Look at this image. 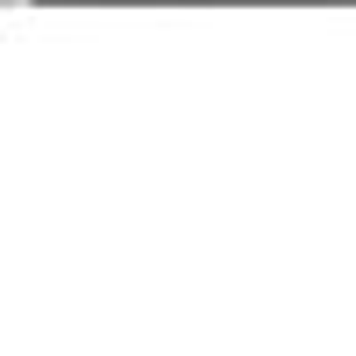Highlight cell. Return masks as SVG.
I'll list each match as a JSON object with an SVG mask.
<instances>
[{
	"label": "cell",
	"instance_id": "1",
	"mask_svg": "<svg viewBox=\"0 0 356 356\" xmlns=\"http://www.w3.org/2000/svg\"><path fill=\"white\" fill-rule=\"evenodd\" d=\"M8 8H22V0H8Z\"/></svg>",
	"mask_w": 356,
	"mask_h": 356
}]
</instances>
